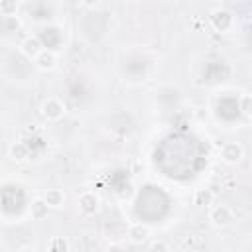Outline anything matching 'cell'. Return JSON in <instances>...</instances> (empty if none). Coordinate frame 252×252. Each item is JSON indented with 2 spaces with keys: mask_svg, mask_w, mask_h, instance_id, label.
Listing matches in <instances>:
<instances>
[{
  "mask_svg": "<svg viewBox=\"0 0 252 252\" xmlns=\"http://www.w3.org/2000/svg\"><path fill=\"white\" fill-rule=\"evenodd\" d=\"M65 112H67L65 102H63L61 98H57V96H47V98L41 102V114H43V118L49 120V122L61 120V118L65 116Z\"/></svg>",
  "mask_w": 252,
  "mask_h": 252,
  "instance_id": "obj_1",
  "label": "cell"
},
{
  "mask_svg": "<svg viewBox=\"0 0 252 252\" xmlns=\"http://www.w3.org/2000/svg\"><path fill=\"white\" fill-rule=\"evenodd\" d=\"M219 156H220V161L226 163V165H236L242 161L244 158V146L240 142H224L219 150Z\"/></svg>",
  "mask_w": 252,
  "mask_h": 252,
  "instance_id": "obj_2",
  "label": "cell"
},
{
  "mask_svg": "<svg viewBox=\"0 0 252 252\" xmlns=\"http://www.w3.org/2000/svg\"><path fill=\"white\" fill-rule=\"evenodd\" d=\"M234 220V211L228 205H215L209 207V222L217 228H224Z\"/></svg>",
  "mask_w": 252,
  "mask_h": 252,
  "instance_id": "obj_3",
  "label": "cell"
},
{
  "mask_svg": "<svg viewBox=\"0 0 252 252\" xmlns=\"http://www.w3.org/2000/svg\"><path fill=\"white\" fill-rule=\"evenodd\" d=\"M211 24H213V28L217 32L226 33V32H230L234 28V16L230 12H226V10H222V8H217V10L211 12Z\"/></svg>",
  "mask_w": 252,
  "mask_h": 252,
  "instance_id": "obj_4",
  "label": "cell"
},
{
  "mask_svg": "<svg viewBox=\"0 0 252 252\" xmlns=\"http://www.w3.org/2000/svg\"><path fill=\"white\" fill-rule=\"evenodd\" d=\"M152 238V226L146 222H134L128 226V240L134 244H142L148 242Z\"/></svg>",
  "mask_w": 252,
  "mask_h": 252,
  "instance_id": "obj_5",
  "label": "cell"
},
{
  "mask_svg": "<svg viewBox=\"0 0 252 252\" xmlns=\"http://www.w3.org/2000/svg\"><path fill=\"white\" fill-rule=\"evenodd\" d=\"M100 207V199L94 191H83L79 195V209L83 215H94Z\"/></svg>",
  "mask_w": 252,
  "mask_h": 252,
  "instance_id": "obj_6",
  "label": "cell"
},
{
  "mask_svg": "<svg viewBox=\"0 0 252 252\" xmlns=\"http://www.w3.org/2000/svg\"><path fill=\"white\" fill-rule=\"evenodd\" d=\"M33 63H35V67H37L39 71H51V69L57 67V53H55L53 49H41V51L35 55Z\"/></svg>",
  "mask_w": 252,
  "mask_h": 252,
  "instance_id": "obj_7",
  "label": "cell"
},
{
  "mask_svg": "<svg viewBox=\"0 0 252 252\" xmlns=\"http://www.w3.org/2000/svg\"><path fill=\"white\" fill-rule=\"evenodd\" d=\"M41 49H43V43H41V39H39L37 35H28V37L20 43V51H22V55H26L28 59H35V55H37Z\"/></svg>",
  "mask_w": 252,
  "mask_h": 252,
  "instance_id": "obj_8",
  "label": "cell"
},
{
  "mask_svg": "<svg viewBox=\"0 0 252 252\" xmlns=\"http://www.w3.org/2000/svg\"><path fill=\"white\" fill-rule=\"evenodd\" d=\"M213 203H215V193L209 187H201L193 193V205L209 209V207H213Z\"/></svg>",
  "mask_w": 252,
  "mask_h": 252,
  "instance_id": "obj_9",
  "label": "cell"
},
{
  "mask_svg": "<svg viewBox=\"0 0 252 252\" xmlns=\"http://www.w3.org/2000/svg\"><path fill=\"white\" fill-rule=\"evenodd\" d=\"M49 209H51V207L47 205V201H45L43 197H37V199H33L32 205H30V215H32L33 220H41L43 217H47Z\"/></svg>",
  "mask_w": 252,
  "mask_h": 252,
  "instance_id": "obj_10",
  "label": "cell"
},
{
  "mask_svg": "<svg viewBox=\"0 0 252 252\" xmlns=\"http://www.w3.org/2000/svg\"><path fill=\"white\" fill-rule=\"evenodd\" d=\"M43 199L47 201V205H49L51 209H61V207L65 205V193H63L61 189H57V187L47 189V191L43 193Z\"/></svg>",
  "mask_w": 252,
  "mask_h": 252,
  "instance_id": "obj_11",
  "label": "cell"
},
{
  "mask_svg": "<svg viewBox=\"0 0 252 252\" xmlns=\"http://www.w3.org/2000/svg\"><path fill=\"white\" fill-rule=\"evenodd\" d=\"M8 152H10V158L14 161H24V159L30 158V148H28L26 142H14Z\"/></svg>",
  "mask_w": 252,
  "mask_h": 252,
  "instance_id": "obj_12",
  "label": "cell"
},
{
  "mask_svg": "<svg viewBox=\"0 0 252 252\" xmlns=\"http://www.w3.org/2000/svg\"><path fill=\"white\" fill-rule=\"evenodd\" d=\"M18 10V0H0V14L4 18H14Z\"/></svg>",
  "mask_w": 252,
  "mask_h": 252,
  "instance_id": "obj_13",
  "label": "cell"
},
{
  "mask_svg": "<svg viewBox=\"0 0 252 252\" xmlns=\"http://www.w3.org/2000/svg\"><path fill=\"white\" fill-rule=\"evenodd\" d=\"M47 248H49V250H65V252H67L71 246H69V242H67L65 238H61V236H55V238H53V240L47 244Z\"/></svg>",
  "mask_w": 252,
  "mask_h": 252,
  "instance_id": "obj_14",
  "label": "cell"
},
{
  "mask_svg": "<svg viewBox=\"0 0 252 252\" xmlns=\"http://www.w3.org/2000/svg\"><path fill=\"white\" fill-rule=\"evenodd\" d=\"M240 110L246 116H252V94H242L240 96Z\"/></svg>",
  "mask_w": 252,
  "mask_h": 252,
  "instance_id": "obj_15",
  "label": "cell"
},
{
  "mask_svg": "<svg viewBox=\"0 0 252 252\" xmlns=\"http://www.w3.org/2000/svg\"><path fill=\"white\" fill-rule=\"evenodd\" d=\"M81 4H83L85 8H91V10H93V8H96V6L100 4V0H81Z\"/></svg>",
  "mask_w": 252,
  "mask_h": 252,
  "instance_id": "obj_16",
  "label": "cell"
},
{
  "mask_svg": "<svg viewBox=\"0 0 252 252\" xmlns=\"http://www.w3.org/2000/svg\"><path fill=\"white\" fill-rule=\"evenodd\" d=\"M152 248H154V250H169V246H167V244H163V242H154V244H152Z\"/></svg>",
  "mask_w": 252,
  "mask_h": 252,
  "instance_id": "obj_17",
  "label": "cell"
}]
</instances>
